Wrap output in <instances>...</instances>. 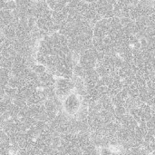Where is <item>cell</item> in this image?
<instances>
[{
  "label": "cell",
  "instance_id": "6da1fadb",
  "mask_svg": "<svg viewBox=\"0 0 155 155\" xmlns=\"http://www.w3.org/2000/svg\"><path fill=\"white\" fill-rule=\"evenodd\" d=\"M74 90H75L74 83L72 79L67 78H59L55 81V92L56 95L63 102L64 100L73 94Z\"/></svg>",
  "mask_w": 155,
  "mask_h": 155
},
{
  "label": "cell",
  "instance_id": "7a4b0ae2",
  "mask_svg": "<svg viewBox=\"0 0 155 155\" xmlns=\"http://www.w3.org/2000/svg\"><path fill=\"white\" fill-rule=\"evenodd\" d=\"M82 97L77 93H73L64 100V111L71 116L75 115L81 108Z\"/></svg>",
  "mask_w": 155,
  "mask_h": 155
},
{
  "label": "cell",
  "instance_id": "3957f363",
  "mask_svg": "<svg viewBox=\"0 0 155 155\" xmlns=\"http://www.w3.org/2000/svg\"><path fill=\"white\" fill-rule=\"evenodd\" d=\"M130 114L134 117V119L140 124H143L146 123L151 117H152V106H150L147 104H141L138 107L134 108Z\"/></svg>",
  "mask_w": 155,
  "mask_h": 155
},
{
  "label": "cell",
  "instance_id": "277c9868",
  "mask_svg": "<svg viewBox=\"0 0 155 155\" xmlns=\"http://www.w3.org/2000/svg\"><path fill=\"white\" fill-rule=\"evenodd\" d=\"M133 5L129 0H117L114 4V16L119 18L130 17L131 10Z\"/></svg>",
  "mask_w": 155,
  "mask_h": 155
},
{
  "label": "cell",
  "instance_id": "5b68a950",
  "mask_svg": "<svg viewBox=\"0 0 155 155\" xmlns=\"http://www.w3.org/2000/svg\"><path fill=\"white\" fill-rule=\"evenodd\" d=\"M99 13L103 18H112L114 17V3L106 0H97L95 2Z\"/></svg>",
  "mask_w": 155,
  "mask_h": 155
},
{
  "label": "cell",
  "instance_id": "8992f818",
  "mask_svg": "<svg viewBox=\"0 0 155 155\" xmlns=\"http://www.w3.org/2000/svg\"><path fill=\"white\" fill-rule=\"evenodd\" d=\"M39 78H40V82H41L43 87H51V86L55 85L56 80H54V75L51 73H49L48 71L40 74Z\"/></svg>",
  "mask_w": 155,
  "mask_h": 155
},
{
  "label": "cell",
  "instance_id": "52a82bcc",
  "mask_svg": "<svg viewBox=\"0 0 155 155\" xmlns=\"http://www.w3.org/2000/svg\"><path fill=\"white\" fill-rule=\"evenodd\" d=\"M32 69L38 74V75H40V74H44V73H45L46 71H47V67L45 66V65H44V64H34V66L32 67Z\"/></svg>",
  "mask_w": 155,
  "mask_h": 155
},
{
  "label": "cell",
  "instance_id": "ba28073f",
  "mask_svg": "<svg viewBox=\"0 0 155 155\" xmlns=\"http://www.w3.org/2000/svg\"><path fill=\"white\" fill-rule=\"evenodd\" d=\"M45 2L47 3V5H49V7L53 10V9H54V7L57 5L59 0H45Z\"/></svg>",
  "mask_w": 155,
  "mask_h": 155
},
{
  "label": "cell",
  "instance_id": "9c48e42d",
  "mask_svg": "<svg viewBox=\"0 0 155 155\" xmlns=\"http://www.w3.org/2000/svg\"><path fill=\"white\" fill-rule=\"evenodd\" d=\"M141 1H143V0H129V2L131 3V5H137V4H138V3H140Z\"/></svg>",
  "mask_w": 155,
  "mask_h": 155
},
{
  "label": "cell",
  "instance_id": "30bf717a",
  "mask_svg": "<svg viewBox=\"0 0 155 155\" xmlns=\"http://www.w3.org/2000/svg\"><path fill=\"white\" fill-rule=\"evenodd\" d=\"M81 1L85 2V3H94V2H96L97 0H81Z\"/></svg>",
  "mask_w": 155,
  "mask_h": 155
}]
</instances>
